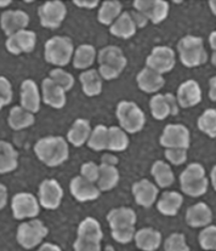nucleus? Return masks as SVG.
<instances>
[{
  "label": "nucleus",
  "mask_w": 216,
  "mask_h": 251,
  "mask_svg": "<svg viewBox=\"0 0 216 251\" xmlns=\"http://www.w3.org/2000/svg\"><path fill=\"white\" fill-rule=\"evenodd\" d=\"M33 150L41 163L51 168L61 166L70 156L69 142L62 136L43 137L35 142Z\"/></svg>",
  "instance_id": "obj_1"
},
{
  "label": "nucleus",
  "mask_w": 216,
  "mask_h": 251,
  "mask_svg": "<svg viewBox=\"0 0 216 251\" xmlns=\"http://www.w3.org/2000/svg\"><path fill=\"white\" fill-rule=\"evenodd\" d=\"M99 74L104 80H113L122 74L128 65V58L123 50L116 45H108L98 51Z\"/></svg>",
  "instance_id": "obj_2"
},
{
  "label": "nucleus",
  "mask_w": 216,
  "mask_h": 251,
  "mask_svg": "<svg viewBox=\"0 0 216 251\" xmlns=\"http://www.w3.org/2000/svg\"><path fill=\"white\" fill-rule=\"evenodd\" d=\"M180 186L185 196L198 198L205 195L209 187L206 169L199 163H191L180 175Z\"/></svg>",
  "instance_id": "obj_3"
},
{
  "label": "nucleus",
  "mask_w": 216,
  "mask_h": 251,
  "mask_svg": "<svg viewBox=\"0 0 216 251\" xmlns=\"http://www.w3.org/2000/svg\"><path fill=\"white\" fill-rule=\"evenodd\" d=\"M177 50L180 61L185 68L200 67L208 61V53L205 50L203 40L196 35H185L178 42Z\"/></svg>",
  "instance_id": "obj_4"
},
{
  "label": "nucleus",
  "mask_w": 216,
  "mask_h": 251,
  "mask_svg": "<svg viewBox=\"0 0 216 251\" xmlns=\"http://www.w3.org/2000/svg\"><path fill=\"white\" fill-rule=\"evenodd\" d=\"M74 43L65 35H55L46 41L44 45V58L47 63L62 68L68 65L74 56Z\"/></svg>",
  "instance_id": "obj_5"
},
{
  "label": "nucleus",
  "mask_w": 216,
  "mask_h": 251,
  "mask_svg": "<svg viewBox=\"0 0 216 251\" xmlns=\"http://www.w3.org/2000/svg\"><path fill=\"white\" fill-rule=\"evenodd\" d=\"M119 126L127 134H137L146 125V115L136 103L132 100H120L116 108Z\"/></svg>",
  "instance_id": "obj_6"
},
{
  "label": "nucleus",
  "mask_w": 216,
  "mask_h": 251,
  "mask_svg": "<svg viewBox=\"0 0 216 251\" xmlns=\"http://www.w3.org/2000/svg\"><path fill=\"white\" fill-rule=\"evenodd\" d=\"M49 228L40 219H30L22 223L16 232V240L21 246L30 250L41 246L44 238L49 235Z\"/></svg>",
  "instance_id": "obj_7"
},
{
  "label": "nucleus",
  "mask_w": 216,
  "mask_h": 251,
  "mask_svg": "<svg viewBox=\"0 0 216 251\" xmlns=\"http://www.w3.org/2000/svg\"><path fill=\"white\" fill-rule=\"evenodd\" d=\"M176 51L166 45L154 46L146 59V67L164 75L176 67Z\"/></svg>",
  "instance_id": "obj_8"
},
{
  "label": "nucleus",
  "mask_w": 216,
  "mask_h": 251,
  "mask_svg": "<svg viewBox=\"0 0 216 251\" xmlns=\"http://www.w3.org/2000/svg\"><path fill=\"white\" fill-rule=\"evenodd\" d=\"M68 14L67 5L60 0L46 1L38 9V15L42 27L46 29H57L62 25Z\"/></svg>",
  "instance_id": "obj_9"
},
{
  "label": "nucleus",
  "mask_w": 216,
  "mask_h": 251,
  "mask_svg": "<svg viewBox=\"0 0 216 251\" xmlns=\"http://www.w3.org/2000/svg\"><path fill=\"white\" fill-rule=\"evenodd\" d=\"M160 145L165 149H183L188 150L190 146V133L183 124H167L160 137Z\"/></svg>",
  "instance_id": "obj_10"
},
{
  "label": "nucleus",
  "mask_w": 216,
  "mask_h": 251,
  "mask_svg": "<svg viewBox=\"0 0 216 251\" xmlns=\"http://www.w3.org/2000/svg\"><path fill=\"white\" fill-rule=\"evenodd\" d=\"M11 210L17 220L34 219L40 214L41 205L37 197L32 194L19 193L12 198Z\"/></svg>",
  "instance_id": "obj_11"
},
{
  "label": "nucleus",
  "mask_w": 216,
  "mask_h": 251,
  "mask_svg": "<svg viewBox=\"0 0 216 251\" xmlns=\"http://www.w3.org/2000/svg\"><path fill=\"white\" fill-rule=\"evenodd\" d=\"M152 117L158 121H164L168 117L179 115L180 106L173 93L154 94L149 103Z\"/></svg>",
  "instance_id": "obj_12"
},
{
  "label": "nucleus",
  "mask_w": 216,
  "mask_h": 251,
  "mask_svg": "<svg viewBox=\"0 0 216 251\" xmlns=\"http://www.w3.org/2000/svg\"><path fill=\"white\" fill-rule=\"evenodd\" d=\"M63 188L55 178H45L41 182L38 191L40 205L45 210L54 211L61 205L63 199Z\"/></svg>",
  "instance_id": "obj_13"
},
{
  "label": "nucleus",
  "mask_w": 216,
  "mask_h": 251,
  "mask_svg": "<svg viewBox=\"0 0 216 251\" xmlns=\"http://www.w3.org/2000/svg\"><path fill=\"white\" fill-rule=\"evenodd\" d=\"M135 11L145 15L153 25L163 23L169 15V3L165 0H135L133 2Z\"/></svg>",
  "instance_id": "obj_14"
},
{
  "label": "nucleus",
  "mask_w": 216,
  "mask_h": 251,
  "mask_svg": "<svg viewBox=\"0 0 216 251\" xmlns=\"http://www.w3.org/2000/svg\"><path fill=\"white\" fill-rule=\"evenodd\" d=\"M35 45H37V33L28 29L14 33L5 41V47L8 51L15 56L33 51Z\"/></svg>",
  "instance_id": "obj_15"
},
{
  "label": "nucleus",
  "mask_w": 216,
  "mask_h": 251,
  "mask_svg": "<svg viewBox=\"0 0 216 251\" xmlns=\"http://www.w3.org/2000/svg\"><path fill=\"white\" fill-rule=\"evenodd\" d=\"M30 17L23 10H7L0 16V27L7 37L27 29Z\"/></svg>",
  "instance_id": "obj_16"
},
{
  "label": "nucleus",
  "mask_w": 216,
  "mask_h": 251,
  "mask_svg": "<svg viewBox=\"0 0 216 251\" xmlns=\"http://www.w3.org/2000/svg\"><path fill=\"white\" fill-rule=\"evenodd\" d=\"M159 191L160 189L157 185L148 178H141L132 185V194L135 202L139 206L146 208L151 207L154 203H157Z\"/></svg>",
  "instance_id": "obj_17"
},
{
  "label": "nucleus",
  "mask_w": 216,
  "mask_h": 251,
  "mask_svg": "<svg viewBox=\"0 0 216 251\" xmlns=\"http://www.w3.org/2000/svg\"><path fill=\"white\" fill-rule=\"evenodd\" d=\"M70 193L73 198L79 202H90L98 200L102 191L97 184L85 180L82 176H77L72 178L70 182Z\"/></svg>",
  "instance_id": "obj_18"
},
{
  "label": "nucleus",
  "mask_w": 216,
  "mask_h": 251,
  "mask_svg": "<svg viewBox=\"0 0 216 251\" xmlns=\"http://www.w3.org/2000/svg\"><path fill=\"white\" fill-rule=\"evenodd\" d=\"M106 219L111 231L125 230L135 228L137 223V215L133 208L128 206H120L112 208L107 214Z\"/></svg>",
  "instance_id": "obj_19"
},
{
  "label": "nucleus",
  "mask_w": 216,
  "mask_h": 251,
  "mask_svg": "<svg viewBox=\"0 0 216 251\" xmlns=\"http://www.w3.org/2000/svg\"><path fill=\"white\" fill-rule=\"evenodd\" d=\"M177 100L181 108H191L200 103L202 92L200 85L194 79L183 81L177 91Z\"/></svg>",
  "instance_id": "obj_20"
},
{
  "label": "nucleus",
  "mask_w": 216,
  "mask_h": 251,
  "mask_svg": "<svg viewBox=\"0 0 216 251\" xmlns=\"http://www.w3.org/2000/svg\"><path fill=\"white\" fill-rule=\"evenodd\" d=\"M42 100L54 109H62L67 105V92L54 82L50 77L43 79L41 85Z\"/></svg>",
  "instance_id": "obj_21"
},
{
  "label": "nucleus",
  "mask_w": 216,
  "mask_h": 251,
  "mask_svg": "<svg viewBox=\"0 0 216 251\" xmlns=\"http://www.w3.org/2000/svg\"><path fill=\"white\" fill-rule=\"evenodd\" d=\"M42 94L38 83L32 79H26L21 86V107L31 113L40 111Z\"/></svg>",
  "instance_id": "obj_22"
},
{
  "label": "nucleus",
  "mask_w": 216,
  "mask_h": 251,
  "mask_svg": "<svg viewBox=\"0 0 216 251\" xmlns=\"http://www.w3.org/2000/svg\"><path fill=\"white\" fill-rule=\"evenodd\" d=\"M136 82L138 88L147 94H158L165 86V78L153 70L147 67L139 71L136 76Z\"/></svg>",
  "instance_id": "obj_23"
},
{
  "label": "nucleus",
  "mask_w": 216,
  "mask_h": 251,
  "mask_svg": "<svg viewBox=\"0 0 216 251\" xmlns=\"http://www.w3.org/2000/svg\"><path fill=\"white\" fill-rule=\"evenodd\" d=\"M213 220V213L205 202H198L188 208L185 221L191 228H206Z\"/></svg>",
  "instance_id": "obj_24"
},
{
  "label": "nucleus",
  "mask_w": 216,
  "mask_h": 251,
  "mask_svg": "<svg viewBox=\"0 0 216 251\" xmlns=\"http://www.w3.org/2000/svg\"><path fill=\"white\" fill-rule=\"evenodd\" d=\"M91 124L87 119L79 118L72 124L67 134V141L75 148H81L87 145L90 135H91Z\"/></svg>",
  "instance_id": "obj_25"
},
{
  "label": "nucleus",
  "mask_w": 216,
  "mask_h": 251,
  "mask_svg": "<svg viewBox=\"0 0 216 251\" xmlns=\"http://www.w3.org/2000/svg\"><path fill=\"white\" fill-rule=\"evenodd\" d=\"M184 198L178 191H165L157 201L158 211L167 217H173L182 207Z\"/></svg>",
  "instance_id": "obj_26"
},
{
  "label": "nucleus",
  "mask_w": 216,
  "mask_h": 251,
  "mask_svg": "<svg viewBox=\"0 0 216 251\" xmlns=\"http://www.w3.org/2000/svg\"><path fill=\"white\" fill-rule=\"evenodd\" d=\"M134 241L136 247L141 251H157L163 241V236L157 229L142 228L136 231Z\"/></svg>",
  "instance_id": "obj_27"
},
{
  "label": "nucleus",
  "mask_w": 216,
  "mask_h": 251,
  "mask_svg": "<svg viewBox=\"0 0 216 251\" xmlns=\"http://www.w3.org/2000/svg\"><path fill=\"white\" fill-rule=\"evenodd\" d=\"M104 233L98 219L94 217H86L82 219L77 228V238L83 241L101 243L103 241Z\"/></svg>",
  "instance_id": "obj_28"
},
{
  "label": "nucleus",
  "mask_w": 216,
  "mask_h": 251,
  "mask_svg": "<svg viewBox=\"0 0 216 251\" xmlns=\"http://www.w3.org/2000/svg\"><path fill=\"white\" fill-rule=\"evenodd\" d=\"M81 90L88 98L98 97L103 91V79L100 76L98 70L89 69L83 71L80 75Z\"/></svg>",
  "instance_id": "obj_29"
},
{
  "label": "nucleus",
  "mask_w": 216,
  "mask_h": 251,
  "mask_svg": "<svg viewBox=\"0 0 216 251\" xmlns=\"http://www.w3.org/2000/svg\"><path fill=\"white\" fill-rule=\"evenodd\" d=\"M137 27L131 15V12H122L116 22L109 27V32L111 35L119 39L129 40L136 34Z\"/></svg>",
  "instance_id": "obj_30"
},
{
  "label": "nucleus",
  "mask_w": 216,
  "mask_h": 251,
  "mask_svg": "<svg viewBox=\"0 0 216 251\" xmlns=\"http://www.w3.org/2000/svg\"><path fill=\"white\" fill-rule=\"evenodd\" d=\"M19 166V152L12 143L0 140V175L16 170Z\"/></svg>",
  "instance_id": "obj_31"
},
{
  "label": "nucleus",
  "mask_w": 216,
  "mask_h": 251,
  "mask_svg": "<svg viewBox=\"0 0 216 251\" xmlns=\"http://www.w3.org/2000/svg\"><path fill=\"white\" fill-rule=\"evenodd\" d=\"M97 57L98 51L93 45L81 44L75 50L72 62L75 69L87 71L92 67Z\"/></svg>",
  "instance_id": "obj_32"
},
{
  "label": "nucleus",
  "mask_w": 216,
  "mask_h": 251,
  "mask_svg": "<svg viewBox=\"0 0 216 251\" xmlns=\"http://www.w3.org/2000/svg\"><path fill=\"white\" fill-rule=\"evenodd\" d=\"M151 175L155 185L160 188H168L175 183V173L170 165L164 160H155L151 167Z\"/></svg>",
  "instance_id": "obj_33"
},
{
  "label": "nucleus",
  "mask_w": 216,
  "mask_h": 251,
  "mask_svg": "<svg viewBox=\"0 0 216 251\" xmlns=\"http://www.w3.org/2000/svg\"><path fill=\"white\" fill-rule=\"evenodd\" d=\"M123 5L119 0H106L101 3L98 11V21L104 26L110 27L122 14Z\"/></svg>",
  "instance_id": "obj_34"
},
{
  "label": "nucleus",
  "mask_w": 216,
  "mask_h": 251,
  "mask_svg": "<svg viewBox=\"0 0 216 251\" xmlns=\"http://www.w3.org/2000/svg\"><path fill=\"white\" fill-rule=\"evenodd\" d=\"M35 122L34 115L24 109L21 106H14L10 110L8 123L13 130H22L32 126Z\"/></svg>",
  "instance_id": "obj_35"
},
{
  "label": "nucleus",
  "mask_w": 216,
  "mask_h": 251,
  "mask_svg": "<svg viewBox=\"0 0 216 251\" xmlns=\"http://www.w3.org/2000/svg\"><path fill=\"white\" fill-rule=\"evenodd\" d=\"M129 146V136L121 127L116 126V125L108 127V151L112 153L123 152L127 150Z\"/></svg>",
  "instance_id": "obj_36"
},
{
  "label": "nucleus",
  "mask_w": 216,
  "mask_h": 251,
  "mask_svg": "<svg viewBox=\"0 0 216 251\" xmlns=\"http://www.w3.org/2000/svg\"><path fill=\"white\" fill-rule=\"evenodd\" d=\"M120 173L117 167L100 164V176L97 186L101 191H109L118 186Z\"/></svg>",
  "instance_id": "obj_37"
},
{
  "label": "nucleus",
  "mask_w": 216,
  "mask_h": 251,
  "mask_svg": "<svg viewBox=\"0 0 216 251\" xmlns=\"http://www.w3.org/2000/svg\"><path fill=\"white\" fill-rule=\"evenodd\" d=\"M87 146L94 152L106 151L108 147V127L104 124H98L92 128Z\"/></svg>",
  "instance_id": "obj_38"
},
{
  "label": "nucleus",
  "mask_w": 216,
  "mask_h": 251,
  "mask_svg": "<svg viewBox=\"0 0 216 251\" xmlns=\"http://www.w3.org/2000/svg\"><path fill=\"white\" fill-rule=\"evenodd\" d=\"M197 126L210 138H216V109L209 108L198 118Z\"/></svg>",
  "instance_id": "obj_39"
},
{
  "label": "nucleus",
  "mask_w": 216,
  "mask_h": 251,
  "mask_svg": "<svg viewBox=\"0 0 216 251\" xmlns=\"http://www.w3.org/2000/svg\"><path fill=\"white\" fill-rule=\"evenodd\" d=\"M50 78L61 87L65 92L71 91L75 85L74 76L62 68H55L50 72Z\"/></svg>",
  "instance_id": "obj_40"
},
{
  "label": "nucleus",
  "mask_w": 216,
  "mask_h": 251,
  "mask_svg": "<svg viewBox=\"0 0 216 251\" xmlns=\"http://www.w3.org/2000/svg\"><path fill=\"white\" fill-rule=\"evenodd\" d=\"M200 247L206 251H216V226L210 225L203 228L198 236Z\"/></svg>",
  "instance_id": "obj_41"
},
{
  "label": "nucleus",
  "mask_w": 216,
  "mask_h": 251,
  "mask_svg": "<svg viewBox=\"0 0 216 251\" xmlns=\"http://www.w3.org/2000/svg\"><path fill=\"white\" fill-rule=\"evenodd\" d=\"M165 251H190L183 233H172L164 242Z\"/></svg>",
  "instance_id": "obj_42"
},
{
  "label": "nucleus",
  "mask_w": 216,
  "mask_h": 251,
  "mask_svg": "<svg viewBox=\"0 0 216 251\" xmlns=\"http://www.w3.org/2000/svg\"><path fill=\"white\" fill-rule=\"evenodd\" d=\"M81 176L85 180L97 184L100 176V165L95 164L94 161H87L81 166Z\"/></svg>",
  "instance_id": "obj_43"
},
{
  "label": "nucleus",
  "mask_w": 216,
  "mask_h": 251,
  "mask_svg": "<svg viewBox=\"0 0 216 251\" xmlns=\"http://www.w3.org/2000/svg\"><path fill=\"white\" fill-rule=\"evenodd\" d=\"M12 100H13V90L11 82L4 76H0V110L4 106L11 104Z\"/></svg>",
  "instance_id": "obj_44"
},
{
  "label": "nucleus",
  "mask_w": 216,
  "mask_h": 251,
  "mask_svg": "<svg viewBox=\"0 0 216 251\" xmlns=\"http://www.w3.org/2000/svg\"><path fill=\"white\" fill-rule=\"evenodd\" d=\"M165 158L168 163L173 166H181L187 163L188 150H183V149H166Z\"/></svg>",
  "instance_id": "obj_45"
},
{
  "label": "nucleus",
  "mask_w": 216,
  "mask_h": 251,
  "mask_svg": "<svg viewBox=\"0 0 216 251\" xmlns=\"http://www.w3.org/2000/svg\"><path fill=\"white\" fill-rule=\"evenodd\" d=\"M136 234V229H125V230H117V231H111V236L113 241L119 243V244H129L132 241H134V237Z\"/></svg>",
  "instance_id": "obj_46"
},
{
  "label": "nucleus",
  "mask_w": 216,
  "mask_h": 251,
  "mask_svg": "<svg viewBox=\"0 0 216 251\" xmlns=\"http://www.w3.org/2000/svg\"><path fill=\"white\" fill-rule=\"evenodd\" d=\"M74 251H102L101 243H93L76 238L73 244Z\"/></svg>",
  "instance_id": "obj_47"
},
{
  "label": "nucleus",
  "mask_w": 216,
  "mask_h": 251,
  "mask_svg": "<svg viewBox=\"0 0 216 251\" xmlns=\"http://www.w3.org/2000/svg\"><path fill=\"white\" fill-rule=\"evenodd\" d=\"M131 15H132V17H133V21L135 23L137 29L138 28H145L149 24V20L147 19L145 15L141 14L140 12L134 10V11L131 12Z\"/></svg>",
  "instance_id": "obj_48"
},
{
  "label": "nucleus",
  "mask_w": 216,
  "mask_h": 251,
  "mask_svg": "<svg viewBox=\"0 0 216 251\" xmlns=\"http://www.w3.org/2000/svg\"><path fill=\"white\" fill-rule=\"evenodd\" d=\"M73 4L80 9L92 10L99 7L100 1H98V0H74Z\"/></svg>",
  "instance_id": "obj_49"
},
{
  "label": "nucleus",
  "mask_w": 216,
  "mask_h": 251,
  "mask_svg": "<svg viewBox=\"0 0 216 251\" xmlns=\"http://www.w3.org/2000/svg\"><path fill=\"white\" fill-rule=\"evenodd\" d=\"M118 163H119V158L117 157V155L113 154V153H105V154L102 155V157H101V164L102 165L117 167Z\"/></svg>",
  "instance_id": "obj_50"
},
{
  "label": "nucleus",
  "mask_w": 216,
  "mask_h": 251,
  "mask_svg": "<svg viewBox=\"0 0 216 251\" xmlns=\"http://www.w3.org/2000/svg\"><path fill=\"white\" fill-rule=\"evenodd\" d=\"M8 203V189L0 183V211L3 210Z\"/></svg>",
  "instance_id": "obj_51"
},
{
  "label": "nucleus",
  "mask_w": 216,
  "mask_h": 251,
  "mask_svg": "<svg viewBox=\"0 0 216 251\" xmlns=\"http://www.w3.org/2000/svg\"><path fill=\"white\" fill-rule=\"evenodd\" d=\"M209 99L216 101V75L209 80Z\"/></svg>",
  "instance_id": "obj_52"
},
{
  "label": "nucleus",
  "mask_w": 216,
  "mask_h": 251,
  "mask_svg": "<svg viewBox=\"0 0 216 251\" xmlns=\"http://www.w3.org/2000/svg\"><path fill=\"white\" fill-rule=\"evenodd\" d=\"M37 251H62L58 245L54 243H44L38 248Z\"/></svg>",
  "instance_id": "obj_53"
},
{
  "label": "nucleus",
  "mask_w": 216,
  "mask_h": 251,
  "mask_svg": "<svg viewBox=\"0 0 216 251\" xmlns=\"http://www.w3.org/2000/svg\"><path fill=\"white\" fill-rule=\"evenodd\" d=\"M209 44L211 49L216 51V30L212 31L209 35Z\"/></svg>",
  "instance_id": "obj_54"
},
{
  "label": "nucleus",
  "mask_w": 216,
  "mask_h": 251,
  "mask_svg": "<svg viewBox=\"0 0 216 251\" xmlns=\"http://www.w3.org/2000/svg\"><path fill=\"white\" fill-rule=\"evenodd\" d=\"M211 183L214 190L216 191V165L213 167L211 170Z\"/></svg>",
  "instance_id": "obj_55"
},
{
  "label": "nucleus",
  "mask_w": 216,
  "mask_h": 251,
  "mask_svg": "<svg viewBox=\"0 0 216 251\" xmlns=\"http://www.w3.org/2000/svg\"><path fill=\"white\" fill-rule=\"evenodd\" d=\"M209 7L212 13L216 16V0H211V1H209Z\"/></svg>",
  "instance_id": "obj_56"
},
{
  "label": "nucleus",
  "mask_w": 216,
  "mask_h": 251,
  "mask_svg": "<svg viewBox=\"0 0 216 251\" xmlns=\"http://www.w3.org/2000/svg\"><path fill=\"white\" fill-rule=\"evenodd\" d=\"M12 3L11 0H0V9L7 8Z\"/></svg>",
  "instance_id": "obj_57"
},
{
  "label": "nucleus",
  "mask_w": 216,
  "mask_h": 251,
  "mask_svg": "<svg viewBox=\"0 0 216 251\" xmlns=\"http://www.w3.org/2000/svg\"><path fill=\"white\" fill-rule=\"evenodd\" d=\"M211 62H212V64L214 65V67L216 68V51H213V53H212V57H211Z\"/></svg>",
  "instance_id": "obj_58"
},
{
  "label": "nucleus",
  "mask_w": 216,
  "mask_h": 251,
  "mask_svg": "<svg viewBox=\"0 0 216 251\" xmlns=\"http://www.w3.org/2000/svg\"><path fill=\"white\" fill-rule=\"evenodd\" d=\"M104 251H116V250H115V248H113L112 246H107V247L104 249Z\"/></svg>",
  "instance_id": "obj_59"
}]
</instances>
